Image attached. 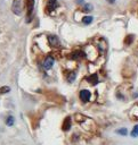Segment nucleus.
<instances>
[{"mask_svg": "<svg viewBox=\"0 0 138 145\" xmlns=\"http://www.w3.org/2000/svg\"><path fill=\"white\" fill-rule=\"evenodd\" d=\"M11 10L15 15H21V12H22V0H13Z\"/></svg>", "mask_w": 138, "mask_h": 145, "instance_id": "obj_1", "label": "nucleus"}, {"mask_svg": "<svg viewBox=\"0 0 138 145\" xmlns=\"http://www.w3.org/2000/svg\"><path fill=\"white\" fill-rule=\"evenodd\" d=\"M90 95L91 94H90V92L88 89H82L80 92V99H81L82 102H88L89 99H90Z\"/></svg>", "mask_w": 138, "mask_h": 145, "instance_id": "obj_2", "label": "nucleus"}, {"mask_svg": "<svg viewBox=\"0 0 138 145\" xmlns=\"http://www.w3.org/2000/svg\"><path fill=\"white\" fill-rule=\"evenodd\" d=\"M27 2V20L31 19L32 12H33V7H34V0H26Z\"/></svg>", "mask_w": 138, "mask_h": 145, "instance_id": "obj_3", "label": "nucleus"}, {"mask_svg": "<svg viewBox=\"0 0 138 145\" xmlns=\"http://www.w3.org/2000/svg\"><path fill=\"white\" fill-rule=\"evenodd\" d=\"M48 41H49V44L51 46H58L59 45V39L56 35H49L48 36Z\"/></svg>", "mask_w": 138, "mask_h": 145, "instance_id": "obj_4", "label": "nucleus"}, {"mask_svg": "<svg viewBox=\"0 0 138 145\" xmlns=\"http://www.w3.org/2000/svg\"><path fill=\"white\" fill-rule=\"evenodd\" d=\"M52 65H54V58L52 57H47L46 59H44V61H43V67H44V69H50L51 67H52Z\"/></svg>", "mask_w": 138, "mask_h": 145, "instance_id": "obj_5", "label": "nucleus"}, {"mask_svg": "<svg viewBox=\"0 0 138 145\" xmlns=\"http://www.w3.org/2000/svg\"><path fill=\"white\" fill-rule=\"evenodd\" d=\"M71 128V119L70 117H67L65 120H64V123H63V130H68Z\"/></svg>", "mask_w": 138, "mask_h": 145, "instance_id": "obj_6", "label": "nucleus"}, {"mask_svg": "<svg viewBox=\"0 0 138 145\" xmlns=\"http://www.w3.org/2000/svg\"><path fill=\"white\" fill-rule=\"evenodd\" d=\"M57 7V0H48V9L49 11L54 10Z\"/></svg>", "mask_w": 138, "mask_h": 145, "instance_id": "obj_7", "label": "nucleus"}, {"mask_svg": "<svg viewBox=\"0 0 138 145\" xmlns=\"http://www.w3.org/2000/svg\"><path fill=\"white\" fill-rule=\"evenodd\" d=\"M87 79H88V82H90L92 85H96V84L98 83V76H97V75H91V76H89Z\"/></svg>", "mask_w": 138, "mask_h": 145, "instance_id": "obj_8", "label": "nucleus"}, {"mask_svg": "<svg viewBox=\"0 0 138 145\" xmlns=\"http://www.w3.org/2000/svg\"><path fill=\"white\" fill-rule=\"evenodd\" d=\"M84 54H83V52H81V51H75L73 54H72V57L74 58V59H79V58H81V57H83Z\"/></svg>", "mask_w": 138, "mask_h": 145, "instance_id": "obj_9", "label": "nucleus"}, {"mask_svg": "<svg viewBox=\"0 0 138 145\" xmlns=\"http://www.w3.org/2000/svg\"><path fill=\"white\" fill-rule=\"evenodd\" d=\"M82 22H83V24H90L92 22V17L91 16H84Z\"/></svg>", "mask_w": 138, "mask_h": 145, "instance_id": "obj_10", "label": "nucleus"}, {"mask_svg": "<svg viewBox=\"0 0 138 145\" xmlns=\"http://www.w3.org/2000/svg\"><path fill=\"white\" fill-rule=\"evenodd\" d=\"M131 136H132V137H137V136H138V125H136V126L133 127V129L131 130Z\"/></svg>", "mask_w": 138, "mask_h": 145, "instance_id": "obj_11", "label": "nucleus"}, {"mask_svg": "<svg viewBox=\"0 0 138 145\" xmlns=\"http://www.w3.org/2000/svg\"><path fill=\"white\" fill-rule=\"evenodd\" d=\"M83 10H84L86 12H89V11L92 10V6H91L90 3H86V5L83 6Z\"/></svg>", "mask_w": 138, "mask_h": 145, "instance_id": "obj_12", "label": "nucleus"}, {"mask_svg": "<svg viewBox=\"0 0 138 145\" xmlns=\"http://www.w3.org/2000/svg\"><path fill=\"white\" fill-rule=\"evenodd\" d=\"M6 123H7V126H11V125L14 123V117L9 116V117L7 118V120H6Z\"/></svg>", "mask_w": 138, "mask_h": 145, "instance_id": "obj_13", "label": "nucleus"}, {"mask_svg": "<svg viewBox=\"0 0 138 145\" xmlns=\"http://www.w3.org/2000/svg\"><path fill=\"white\" fill-rule=\"evenodd\" d=\"M74 78H75V72H71V74L68 75V77H67V80H68L70 83H72V82L74 80Z\"/></svg>", "mask_w": 138, "mask_h": 145, "instance_id": "obj_14", "label": "nucleus"}, {"mask_svg": "<svg viewBox=\"0 0 138 145\" xmlns=\"http://www.w3.org/2000/svg\"><path fill=\"white\" fill-rule=\"evenodd\" d=\"M116 133L120 134V135H123V136H124V135H127V129H125V128H121V129H119Z\"/></svg>", "mask_w": 138, "mask_h": 145, "instance_id": "obj_15", "label": "nucleus"}, {"mask_svg": "<svg viewBox=\"0 0 138 145\" xmlns=\"http://www.w3.org/2000/svg\"><path fill=\"white\" fill-rule=\"evenodd\" d=\"M9 92V87L8 86H3L2 88H0V93H7Z\"/></svg>", "mask_w": 138, "mask_h": 145, "instance_id": "obj_16", "label": "nucleus"}, {"mask_svg": "<svg viewBox=\"0 0 138 145\" xmlns=\"http://www.w3.org/2000/svg\"><path fill=\"white\" fill-rule=\"evenodd\" d=\"M131 41H132V35L127 37V41H125V43H127V44H130V43H131Z\"/></svg>", "mask_w": 138, "mask_h": 145, "instance_id": "obj_17", "label": "nucleus"}, {"mask_svg": "<svg viewBox=\"0 0 138 145\" xmlns=\"http://www.w3.org/2000/svg\"><path fill=\"white\" fill-rule=\"evenodd\" d=\"M106 1H107L108 3H114V2H115V0H106Z\"/></svg>", "mask_w": 138, "mask_h": 145, "instance_id": "obj_18", "label": "nucleus"}]
</instances>
